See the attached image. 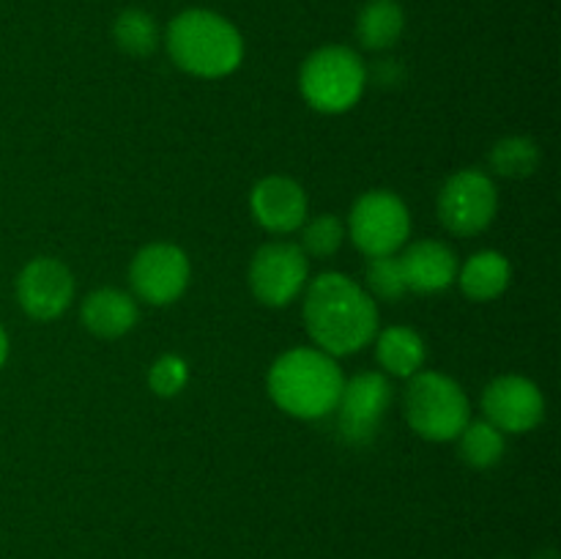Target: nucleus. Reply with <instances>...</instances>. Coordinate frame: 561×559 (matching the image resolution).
<instances>
[{"label":"nucleus","instance_id":"obj_5","mask_svg":"<svg viewBox=\"0 0 561 559\" xmlns=\"http://www.w3.org/2000/svg\"><path fill=\"white\" fill-rule=\"evenodd\" d=\"M367 71L359 53L343 44H327L307 55L299 71V91L312 110L340 115L356 107L365 93Z\"/></svg>","mask_w":561,"mask_h":559},{"label":"nucleus","instance_id":"obj_18","mask_svg":"<svg viewBox=\"0 0 561 559\" xmlns=\"http://www.w3.org/2000/svg\"><path fill=\"white\" fill-rule=\"evenodd\" d=\"M405 31V11L400 0H367L356 16V38L370 53L394 47Z\"/></svg>","mask_w":561,"mask_h":559},{"label":"nucleus","instance_id":"obj_16","mask_svg":"<svg viewBox=\"0 0 561 559\" xmlns=\"http://www.w3.org/2000/svg\"><path fill=\"white\" fill-rule=\"evenodd\" d=\"M513 280V266H510L507 255L496 250H480L458 266V280L466 299L471 301H493L510 288Z\"/></svg>","mask_w":561,"mask_h":559},{"label":"nucleus","instance_id":"obj_12","mask_svg":"<svg viewBox=\"0 0 561 559\" xmlns=\"http://www.w3.org/2000/svg\"><path fill=\"white\" fill-rule=\"evenodd\" d=\"M75 299V277L58 258H33L16 277V301L33 321H55Z\"/></svg>","mask_w":561,"mask_h":559},{"label":"nucleus","instance_id":"obj_21","mask_svg":"<svg viewBox=\"0 0 561 559\" xmlns=\"http://www.w3.org/2000/svg\"><path fill=\"white\" fill-rule=\"evenodd\" d=\"M491 168L504 179H526L540 168V148L529 137H504L491 148Z\"/></svg>","mask_w":561,"mask_h":559},{"label":"nucleus","instance_id":"obj_17","mask_svg":"<svg viewBox=\"0 0 561 559\" xmlns=\"http://www.w3.org/2000/svg\"><path fill=\"white\" fill-rule=\"evenodd\" d=\"M425 340L411 327H387L376 334V360L383 373L411 378L425 365Z\"/></svg>","mask_w":561,"mask_h":559},{"label":"nucleus","instance_id":"obj_10","mask_svg":"<svg viewBox=\"0 0 561 559\" xmlns=\"http://www.w3.org/2000/svg\"><path fill=\"white\" fill-rule=\"evenodd\" d=\"M190 255L179 244L157 241V244H146L131 258V288H135L137 299L151 307H168L179 301L190 288Z\"/></svg>","mask_w":561,"mask_h":559},{"label":"nucleus","instance_id":"obj_3","mask_svg":"<svg viewBox=\"0 0 561 559\" xmlns=\"http://www.w3.org/2000/svg\"><path fill=\"white\" fill-rule=\"evenodd\" d=\"M164 42L173 64L203 80L233 75L244 60V38L239 27L211 9H186L175 14Z\"/></svg>","mask_w":561,"mask_h":559},{"label":"nucleus","instance_id":"obj_2","mask_svg":"<svg viewBox=\"0 0 561 559\" xmlns=\"http://www.w3.org/2000/svg\"><path fill=\"white\" fill-rule=\"evenodd\" d=\"M337 360L318 349H290L268 367L266 389L279 411L296 420H321L337 409L343 392Z\"/></svg>","mask_w":561,"mask_h":559},{"label":"nucleus","instance_id":"obj_20","mask_svg":"<svg viewBox=\"0 0 561 559\" xmlns=\"http://www.w3.org/2000/svg\"><path fill=\"white\" fill-rule=\"evenodd\" d=\"M113 38L115 47L135 58H148L157 53L162 33H159L157 20L142 9H126L115 16L113 22Z\"/></svg>","mask_w":561,"mask_h":559},{"label":"nucleus","instance_id":"obj_4","mask_svg":"<svg viewBox=\"0 0 561 559\" xmlns=\"http://www.w3.org/2000/svg\"><path fill=\"white\" fill-rule=\"evenodd\" d=\"M405 420L411 431L425 442H453L471 422V403L466 389L455 378L436 370L411 376L403 398Z\"/></svg>","mask_w":561,"mask_h":559},{"label":"nucleus","instance_id":"obj_19","mask_svg":"<svg viewBox=\"0 0 561 559\" xmlns=\"http://www.w3.org/2000/svg\"><path fill=\"white\" fill-rule=\"evenodd\" d=\"M458 453L471 469H493L496 464H502L504 453H507V438L488 420H474L460 431Z\"/></svg>","mask_w":561,"mask_h":559},{"label":"nucleus","instance_id":"obj_11","mask_svg":"<svg viewBox=\"0 0 561 559\" xmlns=\"http://www.w3.org/2000/svg\"><path fill=\"white\" fill-rule=\"evenodd\" d=\"M482 414L502 433H529L546 417V395L526 376H499L482 389Z\"/></svg>","mask_w":561,"mask_h":559},{"label":"nucleus","instance_id":"obj_7","mask_svg":"<svg viewBox=\"0 0 561 559\" xmlns=\"http://www.w3.org/2000/svg\"><path fill=\"white\" fill-rule=\"evenodd\" d=\"M438 219L455 236L482 233L499 212V192L485 170L466 168L449 175L438 192Z\"/></svg>","mask_w":561,"mask_h":559},{"label":"nucleus","instance_id":"obj_23","mask_svg":"<svg viewBox=\"0 0 561 559\" xmlns=\"http://www.w3.org/2000/svg\"><path fill=\"white\" fill-rule=\"evenodd\" d=\"M345 225L334 214H318L301 230V250L312 258H332L343 247Z\"/></svg>","mask_w":561,"mask_h":559},{"label":"nucleus","instance_id":"obj_8","mask_svg":"<svg viewBox=\"0 0 561 559\" xmlns=\"http://www.w3.org/2000/svg\"><path fill=\"white\" fill-rule=\"evenodd\" d=\"M310 263L305 250L290 241H272L252 255L247 283L252 296L266 307H288L307 288Z\"/></svg>","mask_w":561,"mask_h":559},{"label":"nucleus","instance_id":"obj_15","mask_svg":"<svg viewBox=\"0 0 561 559\" xmlns=\"http://www.w3.org/2000/svg\"><path fill=\"white\" fill-rule=\"evenodd\" d=\"M80 316L88 332L104 340H115L135 329L140 310H137V301L124 290L99 288L85 296Z\"/></svg>","mask_w":561,"mask_h":559},{"label":"nucleus","instance_id":"obj_22","mask_svg":"<svg viewBox=\"0 0 561 559\" xmlns=\"http://www.w3.org/2000/svg\"><path fill=\"white\" fill-rule=\"evenodd\" d=\"M367 288L370 296L381 301H398L409 294L403 277V266H400L398 255H381V258H367Z\"/></svg>","mask_w":561,"mask_h":559},{"label":"nucleus","instance_id":"obj_13","mask_svg":"<svg viewBox=\"0 0 561 559\" xmlns=\"http://www.w3.org/2000/svg\"><path fill=\"white\" fill-rule=\"evenodd\" d=\"M307 192L290 175H266L250 192V212L268 233H294L307 223Z\"/></svg>","mask_w":561,"mask_h":559},{"label":"nucleus","instance_id":"obj_14","mask_svg":"<svg viewBox=\"0 0 561 559\" xmlns=\"http://www.w3.org/2000/svg\"><path fill=\"white\" fill-rule=\"evenodd\" d=\"M398 258L411 294H442L458 280V255L444 241H414Z\"/></svg>","mask_w":561,"mask_h":559},{"label":"nucleus","instance_id":"obj_9","mask_svg":"<svg viewBox=\"0 0 561 559\" xmlns=\"http://www.w3.org/2000/svg\"><path fill=\"white\" fill-rule=\"evenodd\" d=\"M392 406V384L387 373H356L343 384L337 400V433L351 447H365L376 438L387 409Z\"/></svg>","mask_w":561,"mask_h":559},{"label":"nucleus","instance_id":"obj_1","mask_svg":"<svg viewBox=\"0 0 561 559\" xmlns=\"http://www.w3.org/2000/svg\"><path fill=\"white\" fill-rule=\"evenodd\" d=\"M305 327L318 351L351 356L378 334V305L356 280L323 272L305 288Z\"/></svg>","mask_w":561,"mask_h":559},{"label":"nucleus","instance_id":"obj_25","mask_svg":"<svg viewBox=\"0 0 561 559\" xmlns=\"http://www.w3.org/2000/svg\"><path fill=\"white\" fill-rule=\"evenodd\" d=\"M5 360H9V334L0 327V367L5 365Z\"/></svg>","mask_w":561,"mask_h":559},{"label":"nucleus","instance_id":"obj_24","mask_svg":"<svg viewBox=\"0 0 561 559\" xmlns=\"http://www.w3.org/2000/svg\"><path fill=\"white\" fill-rule=\"evenodd\" d=\"M190 381V365L179 354H162L148 370V387L159 398H175Z\"/></svg>","mask_w":561,"mask_h":559},{"label":"nucleus","instance_id":"obj_6","mask_svg":"<svg viewBox=\"0 0 561 559\" xmlns=\"http://www.w3.org/2000/svg\"><path fill=\"white\" fill-rule=\"evenodd\" d=\"M345 236L367 258L398 255L411 236L409 206L389 190L365 192L351 206Z\"/></svg>","mask_w":561,"mask_h":559}]
</instances>
